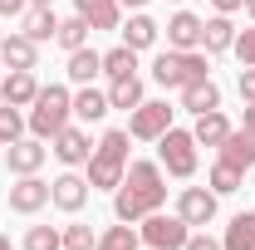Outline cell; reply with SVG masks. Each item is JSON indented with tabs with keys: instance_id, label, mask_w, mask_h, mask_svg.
I'll return each mask as SVG.
<instances>
[{
	"instance_id": "obj_1",
	"label": "cell",
	"mask_w": 255,
	"mask_h": 250,
	"mask_svg": "<svg viewBox=\"0 0 255 250\" xmlns=\"http://www.w3.org/2000/svg\"><path fill=\"white\" fill-rule=\"evenodd\" d=\"M162 206H167V172H162V162H147V157L128 162L123 187L113 191V216L137 226L147 211H162Z\"/></svg>"
},
{
	"instance_id": "obj_2",
	"label": "cell",
	"mask_w": 255,
	"mask_h": 250,
	"mask_svg": "<svg viewBox=\"0 0 255 250\" xmlns=\"http://www.w3.org/2000/svg\"><path fill=\"white\" fill-rule=\"evenodd\" d=\"M128 127H108L94 142V157H89V187L94 191H118L128 172Z\"/></svg>"
},
{
	"instance_id": "obj_3",
	"label": "cell",
	"mask_w": 255,
	"mask_h": 250,
	"mask_svg": "<svg viewBox=\"0 0 255 250\" xmlns=\"http://www.w3.org/2000/svg\"><path fill=\"white\" fill-rule=\"evenodd\" d=\"M25 123H30L34 137H44V142H49L54 132H64V127L74 123V94H69L64 84H39V94H34Z\"/></svg>"
},
{
	"instance_id": "obj_4",
	"label": "cell",
	"mask_w": 255,
	"mask_h": 250,
	"mask_svg": "<svg viewBox=\"0 0 255 250\" xmlns=\"http://www.w3.org/2000/svg\"><path fill=\"white\" fill-rule=\"evenodd\" d=\"M152 79H157L162 89H187L196 79H211V54L206 49H162L157 59H152Z\"/></svg>"
},
{
	"instance_id": "obj_5",
	"label": "cell",
	"mask_w": 255,
	"mask_h": 250,
	"mask_svg": "<svg viewBox=\"0 0 255 250\" xmlns=\"http://www.w3.org/2000/svg\"><path fill=\"white\" fill-rule=\"evenodd\" d=\"M157 162H162V172H167V177H177V182H191V177H196V162H201V157H196V137H191V127H167V132H162L157 137Z\"/></svg>"
},
{
	"instance_id": "obj_6",
	"label": "cell",
	"mask_w": 255,
	"mask_h": 250,
	"mask_svg": "<svg viewBox=\"0 0 255 250\" xmlns=\"http://www.w3.org/2000/svg\"><path fill=\"white\" fill-rule=\"evenodd\" d=\"M137 236H142L147 250H182L187 236H191V226L177 216V211H172V216H167V211H147V216L137 221Z\"/></svg>"
},
{
	"instance_id": "obj_7",
	"label": "cell",
	"mask_w": 255,
	"mask_h": 250,
	"mask_svg": "<svg viewBox=\"0 0 255 250\" xmlns=\"http://www.w3.org/2000/svg\"><path fill=\"white\" fill-rule=\"evenodd\" d=\"M177 108H167V98H142L132 113H128V137L132 142H157L162 132L172 127Z\"/></svg>"
},
{
	"instance_id": "obj_8",
	"label": "cell",
	"mask_w": 255,
	"mask_h": 250,
	"mask_svg": "<svg viewBox=\"0 0 255 250\" xmlns=\"http://www.w3.org/2000/svg\"><path fill=\"white\" fill-rule=\"evenodd\" d=\"M216 206H221V196L211 187H182L177 191V216L187 221L191 231H206L216 221Z\"/></svg>"
},
{
	"instance_id": "obj_9",
	"label": "cell",
	"mask_w": 255,
	"mask_h": 250,
	"mask_svg": "<svg viewBox=\"0 0 255 250\" xmlns=\"http://www.w3.org/2000/svg\"><path fill=\"white\" fill-rule=\"evenodd\" d=\"M89 177H79V167H69V172H59L54 182H49V206H59L64 216H79L84 206H89Z\"/></svg>"
},
{
	"instance_id": "obj_10",
	"label": "cell",
	"mask_w": 255,
	"mask_h": 250,
	"mask_svg": "<svg viewBox=\"0 0 255 250\" xmlns=\"http://www.w3.org/2000/svg\"><path fill=\"white\" fill-rule=\"evenodd\" d=\"M49 152L59 157L64 167H89V157H94V137H89V127L69 123L64 132H54V137H49Z\"/></svg>"
},
{
	"instance_id": "obj_11",
	"label": "cell",
	"mask_w": 255,
	"mask_h": 250,
	"mask_svg": "<svg viewBox=\"0 0 255 250\" xmlns=\"http://www.w3.org/2000/svg\"><path fill=\"white\" fill-rule=\"evenodd\" d=\"M44 157H49L44 137L25 132V137H15V142L5 147V167H10V177H34V172L44 167Z\"/></svg>"
},
{
	"instance_id": "obj_12",
	"label": "cell",
	"mask_w": 255,
	"mask_h": 250,
	"mask_svg": "<svg viewBox=\"0 0 255 250\" xmlns=\"http://www.w3.org/2000/svg\"><path fill=\"white\" fill-rule=\"evenodd\" d=\"M49 206V182H39V172L34 177H15V187H10V211L15 216H39Z\"/></svg>"
},
{
	"instance_id": "obj_13",
	"label": "cell",
	"mask_w": 255,
	"mask_h": 250,
	"mask_svg": "<svg viewBox=\"0 0 255 250\" xmlns=\"http://www.w3.org/2000/svg\"><path fill=\"white\" fill-rule=\"evenodd\" d=\"M216 157H221V162H231V167H241V172H251L255 167V127H231V132H226V142L221 147H216Z\"/></svg>"
},
{
	"instance_id": "obj_14",
	"label": "cell",
	"mask_w": 255,
	"mask_h": 250,
	"mask_svg": "<svg viewBox=\"0 0 255 250\" xmlns=\"http://www.w3.org/2000/svg\"><path fill=\"white\" fill-rule=\"evenodd\" d=\"M34 94H39V79H34V69H10L5 79H0V103H15V108H30Z\"/></svg>"
},
{
	"instance_id": "obj_15",
	"label": "cell",
	"mask_w": 255,
	"mask_h": 250,
	"mask_svg": "<svg viewBox=\"0 0 255 250\" xmlns=\"http://www.w3.org/2000/svg\"><path fill=\"white\" fill-rule=\"evenodd\" d=\"M201 15H191V10H177L172 20H167V49H201Z\"/></svg>"
},
{
	"instance_id": "obj_16",
	"label": "cell",
	"mask_w": 255,
	"mask_h": 250,
	"mask_svg": "<svg viewBox=\"0 0 255 250\" xmlns=\"http://www.w3.org/2000/svg\"><path fill=\"white\" fill-rule=\"evenodd\" d=\"M113 113V103H108V89H94V84H79V94H74V118L89 127V123H103Z\"/></svg>"
},
{
	"instance_id": "obj_17",
	"label": "cell",
	"mask_w": 255,
	"mask_h": 250,
	"mask_svg": "<svg viewBox=\"0 0 255 250\" xmlns=\"http://www.w3.org/2000/svg\"><path fill=\"white\" fill-rule=\"evenodd\" d=\"M118 30H123V44H128V49H137V54H142V49H152V44H157L162 25L152 20V15H142V10H132V15H128V20L118 25Z\"/></svg>"
},
{
	"instance_id": "obj_18",
	"label": "cell",
	"mask_w": 255,
	"mask_h": 250,
	"mask_svg": "<svg viewBox=\"0 0 255 250\" xmlns=\"http://www.w3.org/2000/svg\"><path fill=\"white\" fill-rule=\"evenodd\" d=\"M74 15H84L89 30H118L123 25V5L118 0H74Z\"/></svg>"
},
{
	"instance_id": "obj_19",
	"label": "cell",
	"mask_w": 255,
	"mask_h": 250,
	"mask_svg": "<svg viewBox=\"0 0 255 250\" xmlns=\"http://www.w3.org/2000/svg\"><path fill=\"white\" fill-rule=\"evenodd\" d=\"M0 59H5V69H34L39 64V44L30 34H5L0 39Z\"/></svg>"
},
{
	"instance_id": "obj_20",
	"label": "cell",
	"mask_w": 255,
	"mask_h": 250,
	"mask_svg": "<svg viewBox=\"0 0 255 250\" xmlns=\"http://www.w3.org/2000/svg\"><path fill=\"white\" fill-rule=\"evenodd\" d=\"M182 108H187L191 118L221 108V84H216V79H196V84H187V89H182Z\"/></svg>"
},
{
	"instance_id": "obj_21",
	"label": "cell",
	"mask_w": 255,
	"mask_h": 250,
	"mask_svg": "<svg viewBox=\"0 0 255 250\" xmlns=\"http://www.w3.org/2000/svg\"><path fill=\"white\" fill-rule=\"evenodd\" d=\"M226 132H231V118H226L221 108H211V113H196V123H191V137H196V147H221Z\"/></svg>"
},
{
	"instance_id": "obj_22",
	"label": "cell",
	"mask_w": 255,
	"mask_h": 250,
	"mask_svg": "<svg viewBox=\"0 0 255 250\" xmlns=\"http://www.w3.org/2000/svg\"><path fill=\"white\" fill-rule=\"evenodd\" d=\"M231 44H236V20L231 15H211L201 25V49L206 54H231Z\"/></svg>"
},
{
	"instance_id": "obj_23",
	"label": "cell",
	"mask_w": 255,
	"mask_h": 250,
	"mask_svg": "<svg viewBox=\"0 0 255 250\" xmlns=\"http://www.w3.org/2000/svg\"><path fill=\"white\" fill-rule=\"evenodd\" d=\"M20 34H30L34 44H49L54 34H59V15H54V5H30L25 10V30Z\"/></svg>"
},
{
	"instance_id": "obj_24",
	"label": "cell",
	"mask_w": 255,
	"mask_h": 250,
	"mask_svg": "<svg viewBox=\"0 0 255 250\" xmlns=\"http://www.w3.org/2000/svg\"><path fill=\"white\" fill-rule=\"evenodd\" d=\"M64 74H69V84H94L98 74H103V54L84 44V49L69 54V69H64Z\"/></svg>"
},
{
	"instance_id": "obj_25",
	"label": "cell",
	"mask_w": 255,
	"mask_h": 250,
	"mask_svg": "<svg viewBox=\"0 0 255 250\" xmlns=\"http://www.w3.org/2000/svg\"><path fill=\"white\" fill-rule=\"evenodd\" d=\"M221 250H255V211H241V216H231L221 236Z\"/></svg>"
},
{
	"instance_id": "obj_26",
	"label": "cell",
	"mask_w": 255,
	"mask_h": 250,
	"mask_svg": "<svg viewBox=\"0 0 255 250\" xmlns=\"http://www.w3.org/2000/svg\"><path fill=\"white\" fill-rule=\"evenodd\" d=\"M206 187L216 191V196H236V191L246 187V172H241V167H231V162H221V157H216V162H211V172H206Z\"/></svg>"
},
{
	"instance_id": "obj_27",
	"label": "cell",
	"mask_w": 255,
	"mask_h": 250,
	"mask_svg": "<svg viewBox=\"0 0 255 250\" xmlns=\"http://www.w3.org/2000/svg\"><path fill=\"white\" fill-rule=\"evenodd\" d=\"M108 103L132 113V108L142 103V79H137V74H128V79H108Z\"/></svg>"
},
{
	"instance_id": "obj_28",
	"label": "cell",
	"mask_w": 255,
	"mask_h": 250,
	"mask_svg": "<svg viewBox=\"0 0 255 250\" xmlns=\"http://www.w3.org/2000/svg\"><path fill=\"white\" fill-rule=\"evenodd\" d=\"M94 250H142V236H137V226H128V221H118V226H108L103 236H98Z\"/></svg>"
},
{
	"instance_id": "obj_29",
	"label": "cell",
	"mask_w": 255,
	"mask_h": 250,
	"mask_svg": "<svg viewBox=\"0 0 255 250\" xmlns=\"http://www.w3.org/2000/svg\"><path fill=\"white\" fill-rule=\"evenodd\" d=\"M89 20H84V15H69V20H59V34H54V44H59V49H69V54H74V49H84V44H89Z\"/></svg>"
},
{
	"instance_id": "obj_30",
	"label": "cell",
	"mask_w": 255,
	"mask_h": 250,
	"mask_svg": "<svg viewBox=\"0 0 255 250\" xmlns=\"http://www.w3.org/2000/svg\"><path fill=\"white\" fill-rule=\"evenodd\" d=\"M103 74H108V79H128V74H137V49L113 44V49L103 54Z\"/></svg>"
},
{
	"instance_id": "obj_31",
	"label": "cell",
	"mask_w": 255,
	"mask_h": 250,
	"mask_svg": "<svg viewBox=\"0 0 255 250\" xmlns=\"http://www.w3.org/2000/svg\"><path fill=\"white\" fill-rule=\"evenodd\" d=\"M30 123H25V108H15V103H0V147H10L15 137H25Z\"/></svg>"
},
{
	"instance_id": "obj_32",
	"label": "cell",
	"mask_w": 255,
	"mask_h": 250,
	"mask_svg": "<svg viewBox=\"0 0 255 250\" xmlns=\"http://www.w3.org/2000/svg\"><path fill=\"white\" fill-rule=\"evenodd\" d=\"M20 250H64V226H30Z\"/></svg>"
},
{
	"instance_id": "obj_33",
	"label": "cell",
	"mask_w": 255,
	"mask_h": 250,
	"mask_svg": "<svg viewBox=\"0 0 255 250\" xmlns=\"http://www.w3.org/2000/svg\"><path fill=\"white\" fill-rule=\"evenodd\" d=\"M94 246H98V231H94V226H84V221L64 226V250H94Z\"/></svg>"
},
{
	"instance_id": "obj_34",
	"label": "cell",
	"mask_w": 255,
	"mask_h": 250,
	"mask_svg": "<svg viewBox=\"0 0 255 250\" xmlns=\"http://www.w3.org/2000/svg\"><path fill=\"white\" fill-rule=\"evenodd\" d=\"M231 54L241 59V69H251V64H255V25H251V30H236V44H231Z\"/></svg>"
},
{
	"instance_id": "obj_35",
	"label": "cell",
	"mask_w": 255,
	"mask_h": 250,
	"mask_svg": "<svg viewBox=\"0 0 255 250\" xmlns=\"http://www.w3.org/2000/svg\"><path fill=\"white\" fill-rule=\"evenodd\" d=\"M182 250H221V241H216V236H206V231H191Z\"/></svg>"
},
{
	"instance_id": "obj_36",
	"label": "cell",
	"mask_w": 255,
	"mask_h": 250,
	"mask_svg": "<svg viewBox=\"0 0 255 250\" xmlns=\"http://www.w3.org/2000/svg\"><path fill=\"white\" fill-rule=\"evenodd\" d=\"M236 89H241V98H246V103H255V64H251V69H241Z\"/></svg>"
},
{
	"instance_id": "obj_37",
	"label": "cell",
	"mask_w": 255,
	"mask_h": 250,
	"mask_svg": "<svg viewBox=\"0 0 255 250\" xmlns=\"http://www.w3.org/2000/svg\"><path fill=\"white\" fill-rule=\"evenodd\" d=\"M30 0H0V15H25Z\"/></svg>"
},
{
	"instance_id": "obj_38",
	"label": "cell",
	"mask_w": 255,
	"mask_h": 250,
	"mask_svg": "<svg viewBox=\"0 0 255 250\" xmlns=\"http://www.w3.org/2000/svg\"><path fill=\"white\" fill-rule=\"evenodd\" d=\"M216 5V15H236V10H246V0H211Z\"/></svg>"
},
{
	"instance_id": "obj_39",
	"label": "cell",
	"mask_w": 255,
	"mask_h": 250,
	"mask_svg": "<svg viewBox=\"0 0 255 250\" xmlns=\"http://www.w3.org/2000/svg\"><path fill=\"white\" fill-rule=\"evenodd\" d=\"M118 5H123V10H142L147 0H118Z\"/></svg>"
},
{
	"instance_id": "obj_40",
	"label": "cell",
	"mask_w": 255,
	"mask_h": 250,
	"mask_svg": "<svg viewBox=\"0 0 255 250\" xmlns=\"http://www.w3.org/2000/svg\"><path fill=\"white\" fill-rule=\"evenodd\" d=\"M246 127H255V103H246Z\"/></svg>"
},
{
	"instance_id": "obj_41",
	"label": "cell",
	"mask_w": 255,
	"mask_h": 250,
	"mask_svg": "<svg viewBox=\"0 0 255 250\" xmlns=\"http://www.w3.org/2000/svg\"><path fill=\"white\" fill-rule=\"evenodd\" d=\"M0 250H15V241H10V236H5V231H0Z\"/></svg>"
},
{
	"instance_id": "obj_42",
	"label": "cell",
	"mask_w": 255,
	"mask_h": 250,
	"mask_svg": "<svg viewBox=\"0 0 255 250\" xmlns=\"http://www.w3.org/2000/svg\"><path fill=\"white\" fill-rule=\"evenodd\" d=\"M246 15H251V25H255V0H246Z\"/></svg>"
},
{
	"instance_id": "obj_43",
	"label": "cell",
	"mask_w": 255,
	"mask_h": 250,
	"mask_svg": "<svg viewBox=\"0 0 255 250\" xmlns=\"http://www.w3.org/2000/svg\"><path fill=\"white\" fill-rule=\"evenodd\" d=\"M30 5H54V0H30Z\"/></svg>"
},
{
	"instance_id": "obj_44",
	"label": "cell",
	"mask_w": 255,
	"mask_h": 250,
	"mask_svg": "<svg viewBox=\"0 0 255 250\" xmlns=\"http://www.w3.org/2000/svg\"><path fill=\"white\" fill-rule=\"evenodd\" d=\"M172 5H182V0H172Z\"/></svg>"
},
{
	"instance_id": "obj_45",
	"label": "cell",
	"mask_w": 255,
	"mask_h": 250,
	"mask_svg": "<svg viewBox=\"0 0 255 250\" xmlns=\"http://www.w3.org/2000/svg\"><path fill=\"white\" fill-rule=\"evenodd\" d=\"M0 39H5V30H0Z\"/></svg>"
}]
</instances>
